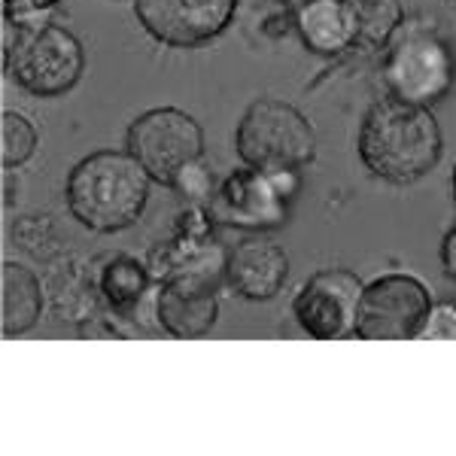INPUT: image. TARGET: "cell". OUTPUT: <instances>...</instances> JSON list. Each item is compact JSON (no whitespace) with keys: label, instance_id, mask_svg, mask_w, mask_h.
Wrapping results in <instances>:
<instances>
[{"label":"cell","instance_id":"obj_1","mask_svg":"<svg viewBox=\"0 0 456 456\" xmlns=\"http://www.w3.org/2000/svg\"><path fill=\"white\" fill-rule=\"evenodd\" d=\"M359 159L374 176L408 186L426 176L441 159V128L429 107L399 98L378 101L359 128Z\"/></svg>","mask_w":456,"mask_h":456},{"label":"cell","instance_id":"obj_14","mask_svg":"<svg viewBox=\"0 0 456 456\" xmlns=\"http://www.w3.org/2000/svg\"><path fill=\"white\" fill-rule=\"evenodd\" d=\"M43 314L40 281L19 262H4V335L16 338L37 326Z\"/></svg>","mask_w":456,"mask_h":456},{"label":"cell","instance_id":"obj_5","mask_svg":"<svg viewBox=\"0 0 456 456\" xmlns=\"http://www.w3.org/2000/svg\"><path fill=\"white\" fill-rule=\"evenodd\" d=\"M4 64L25 92L37 98H58L79 83L86 55L83 43L55 21L19 28V37H12V28L6 25Z\"/></svg>","mask_w":456,"mask_h":456},{"label":"cell","instance_id":"obj_2","mask_svg":"<svg viewBox=\"0 0 456 456\" xmlns=\"http://www.w3.org/2000/svg\"><path fill=\"white\" fill-rule=\"evenodd\" d=\"M150 180L128 150L92 152L68 176V210L92 232H122L141 219Z\"/></svg>","mask_w":456,"mask_h":456},{"label":"cell","instance_id":"obj_9","mask_svg":"<svg viewBox=\"0 0 456 456\" xmlns=\"http://www.w3.org/2000/svg\"><path fill=\"white\" fill-rule=\"evenodd\" d=\"M296 189V171L265 174L240 167L210 198V216L238 228H277L286 223L289 195Z\"/></svg>","mask_w":456,"mask_h":456},{"label":"cell","instance_id":"obj_18","mask_svg":"<svg viewBox=\"0 0 456 456\" xmlns=\"http://www.w3.org/2000/svg\"><path fill=\"white\" fill-rule=\"evenodd\" d=\"M417 341H456V305H432L417 329Z\"/></svg>","mask_w":456,"mask_h":456},{"label":"cell","instance_id":"obj_6","mask_svg":"<svg viewBox=\"0 0 456 456\" xmlns=\"http://www.w3.org/2000/svg\"><path fill=\"white\" fill-rule=\"evenodd\" d=\"M125 146L143 171L161 186H174L176 176L204 156L201 125L176 107L146 110L131 122Z\"/></svg>","mask_w":456,"mask_h":456},{"label":"cell","instance_id":"obj_12","mask_svg":"<svg viewBox=\"0 0 456 456\" xmlns=\"http://www.w3.org/2000/svg\"><path fill=\"white\" fill-rule=\"evenodd\" d=\"M289 277V259L283 247L271 240L249 238L238 244L225 259V281L240 298L249 301H268L283 289Z\"/></svg>","mask_w":456,"mask_h":456},{"label":"cell","instance_id":"obj_11","mask_svg":"<svg viewBox=\"0 0 456 456\" xmlns=\"http://www.w3.org/2000/svg\"><path fill=\"white\" fill-rule=\"evenodd\" d=\"M238 0H134V16L152 40L192 49L232 25Z\"/></svg>","mask_w":456,"mask_h":456},{"label":"cell","instance_id":"obj_13","mask_svg":"<svg viewBox=\"0 0 456 456\" xmlns=\"http://www.w3.org/2000/svg\"><path fill=\"white\" fill-rule=\"evenodd\" d=\"M296 28L305 46L320 55H338L356 43L347 0H307L298 10Z\"/></svg>","mask_w":456,"mask_h":456},{"label":"cell","instance_id":"obj_21","mask_svg":"<svg viewBox=\"0 0 456 456\" xmlns=\"http://www.w3.org/2000/svg\"><path fill=\"white\" fill-rule=\"evenodd\" d=\"M453 198H456V171H453Z\"/></svg>","mask_w":456,"mask_h":456},{"label":"cell","instance_id":"obj_3","mask_svg":"<svg viewBox=\"0 0 456 456\" xmlns=\"http://www.w3.org/2000/svg\"><path fill=\"white\" fill-rule=\"evenodd\" d=\"M225 277V256L219 247H189L165 274L159 292V322L174 338H201L216 326L219 283Z\"/></svg>","mask_w":456,"mask_h":456},{"label":"cell","instance_id":"obj_15","mask_svg":"<svg viewBox=\"0 0 456 456\" xmlns=\"http://www.w3.org/2000/svg\"><path fill=\"white\" fill-rule=\"evenodd\" d=\"M356 43L384 46L402 25V0H347Z\"/></svg>","mask_w":456,"mask_h":456},{"label":"cell","instance_id":"obj_20","mask_svg":"<svg viewBox=\"0 0 456 456\" xmlns=\"http://www.w3.org/2000/svg\"><path fill=\"white\" fill-rule=\"evenodd\" d=\"M441 265H444L447 277L456 281V225L451 228V232H447L444 244H441Z\"/></svg>","mask_w":456,"mask_h":456},{"label":"cell","instance_id":"obj_4","mask_svg":"<svg viewBox=\"0 0 456 456\" xmlns=\"http://www.w3.org/2000/svg\"><path fill=\"white\" fill-rule=\"evenodd\" d=\"M234 150L247 167L265 174L298 171L316 156V134L311 122L292 104L259 98L247 107L234 131Z\"/></svg>","mask_w":456,"mask_h":456},{"label":"cell","instance_id":"obj_17","mask_svg":"<svg viewBox=\"0 0 456 456\" xmlns=\"http://www.w3.org/2000/svg\"><path fill=\"white\" fill-rule=\"evenodd\" d=\"M37 150V128L21 113L6 110L0 122V161L4 167H19L34 156Z\"/></svg>","mask_w":456,"mask_h":456},{"label":"cell","instance_id":"obj_8","mask_svg":"<svg viewBox=\"0 0 456 456\" xmlns=\"http://www.w3.org/2000/svg\"><path fill=\"white\" fill-rule=\"evenodd\" d=\"M429 307V289L417 277L384 274L362 289L353 335L362 341H411Z\"/></svg>","mask_w":456,"mask_h":456},{"label":"cell","instance_id":"obj_7","mask_svg":"<svg viewBox=\"0 0 456 456\" xmlns=\"http://www.w3.org/2000/svg\"><path fill=\"white\" fill-rule=\"evenodd\" d=\"M453 77L456 64L451 49L429 31H408L395 37L384 55L387 92L408 104H438L451 92Z\"/></svg>","mask_w":456,"mask_h":456},{"label":"cell","instance_id":"obj_10","mask_svg":"<svg viewBox=\"0 0 456 456\" xmlns=\"http://www.w3.org/2000/svg\"><path fill=\"white\" fill-rule=\"evenodd\" d=\"M362 281L353 271L326 268L301 286L292 301L298 326L316 341H341L356 332V311L362 298Z\"/></svg>","mask_w":456,"mask_h":456},{"label":"cell","instance_id":"obj_16","mask_svg":"<svg viewBox=\"0 0 456 456\" xmlns=\"http://www.w3.org/2000/svg\"><path fill=\"white\" fill-rule=\"evenodd\" d=\"M146 283H150V277H146L143 265L134 259H125V256L110 262L104 268V274H101V292H104V298L116 311H125V307L137 305V301L143 298Z\"/></svg>","mask_w":456,"mask_h":456},{"label":"cell","instance_id":"obj_19","mask_svg":"<svg viewBox=\"0 0 456 456\" xmlns=\"http://www.w3.org/2000/svg\"><path fill=\"white\" fill-rule=\"evenodd\" d=\"M58 0H4V21L12 28H28V25H40L46 21L49 10Z\"/></svg>","mask_w":456,"mask_h":456}]
</instances>
